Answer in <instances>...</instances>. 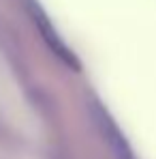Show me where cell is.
<instances>
[{
  "label": "cell",
  "mask_w": 156,
  "mask_h": 159,
  "mask_svg": "<svg viewBox=\"0 0 156 159\" xmlns=\"http://www.w3.org/2000/svg\"><path fill=\"white\" fill-rule=\"evenodd\" d=\"M88 112H90V116H92L96 129L101 133L103 142L109 146L113 157L116 159H137L135 153H133V148H130L129 140L124 138V133L120 131L118 123L113 120V116L107 112V107L99 99H90L88 101Z\"/></svg>",
  "instance_id": "6da1fadb"
},
{
  "label": "cell",
  "mask_w": 156,
  "mask_h": 159,
  "mask_svg": "<svg viewBox=\"0 0 156 159\" xmlns=\"http://www.w3.org/2000/svg\"><path fill=\"white\" fill-rule=\"evenodd\" d=\"M26 9L28 13H30V20H32V24L34 28L39 30V34L43 37V41H45V45L52 50L66 67H71L73 71H79L81 69V65H79L77 56L71 52V48L60 39V34H58V30L53 28L52 20L47 17V13L43 11V7L36 2V0H26Z\"/></svg>",
  "instance_id": "7a4b0ae2"
}]
</instances>
